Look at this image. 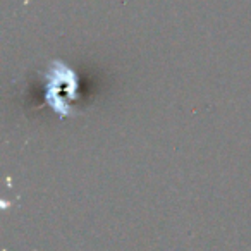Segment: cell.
I'll list each match as a JSON object with an SVG mask.
<instances>
[]
</instances>
